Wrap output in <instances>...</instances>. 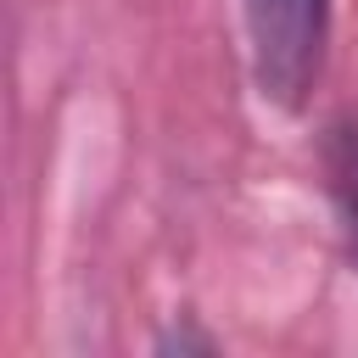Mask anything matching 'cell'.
<instances>
[{
	"instance_id": "obj_2",
	"label": "cell",
	"mask_w": 358,
	"mask_h": 358,
	"mask_svg": "<svg viewBox=\"0 0 358 358\" xmlns=\"http://www.w3.org/2000/svg\"><path fill=\"white\" fill-rule=\"evenodd\" d=\"M319 168H324V190H330V207L341 224V246L358 268V117H336L324 129Z\"/></svg>"
},
{
	"instance_id": "obj_1",
	"label": "cell",
	"mask_w": 358,
	"mask_h": 358,
	"mask_svg": "<svg viewBox=\"0 0 358 358\" xmlns=\"http://www.w3.org/2000/svg\"><path fill=\"white\" fill-rule=\"evenodd\" d=\"M252 84L268 106L302 112L330 56V0H241Z\"/></svg>"
}]
</instances>
